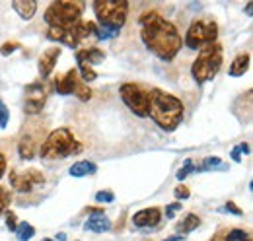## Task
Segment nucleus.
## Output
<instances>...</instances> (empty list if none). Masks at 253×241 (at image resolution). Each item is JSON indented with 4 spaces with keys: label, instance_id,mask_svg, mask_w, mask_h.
I'll return each mask as SVG.
<instances>
[{
    "label": "nucleus",
    "instance_id": "obj_1",
    "mask_svg": "<svg viewBox=\"0 0 253 241\" xmlns=\"http://www.w3.org/2000/svg\"><path fill=\"white\" fill-rule=\"evenodd\" d=\"M138 24L142 43L152 55L166 62L177 57L183 47V39L171 22H168L160 12H144Z\"/></svg>",
    "mask_w": 253,
    "mask_h": 241
},
{
    "label": "nucleus",
    "instance_id": "obj_2",
    "mask_svg": "<svg viewBox=\"0 0 253 241\" xmlns=\"http://www.w3.org/2000/svg\"><path fill=\"white\" fill-rule=\"evenodd\" d=\"M185 113V105L179 97L168 93V91L154 88L148 91V117L158 124L162 130L173 132Z\"/></svg>",
    "mask_w": 253,
    "mask_h": 241
},
{
    "label": "nucleus",
    "instance_id": "obj_3",
    "mask_svg": "<svg viewBox=\"0 0 253 241\" xmlns=\"http://www.w3.org/2000/svg\"><path fill=\"white\" fill-rule=\"evenodd\" d=\"M82 148H84L82 142L72 134V130L63 126V128L53 130L45 138V142L41 144V148H39L37 154L43 160L53 161V160H64L68 156H76V154L82 152Z\"/></svg>",
    "mask_w": 253,
    "mask_h": 241
},
{
    "label": "nucleus",
    "instance_id": "obj_4",
    "mask_svg": "<svg viewBox=\"0 0 253 241\" xmlns=\"http://www.w3.org/2000/svg\"><path fill=\"white\" fill-rule=\"evenodd\" d=\"M222 60H224V49H222L218 41L199 49V55H197V59L191 66V74H193L195 82L205 84V82L212 80L220 70Z\"/></svg>",
    "mask_w": 253,
    "mask_h": 241
},
{
    "label": "nucleus",
    "instance_id": "obj_5",
    "mask_svg": "<svg viewBox=\"0 0 253 241\" xmlns=\"http://www.w3.org/2000/svg\"><path fill=\"white\" fill-rule=\"evenodd\" d=\"M82 10H84V2L80 0H57L49 4L43 18L49 24V28L72 30L80 22Z\"/></svg>",
    "mask_w": 253,
    "mask_h": 241
},
{
    "label": "nucleus",
    "instance_id": "obj_6",
    "mask_svg": "<svg viewBox=\"0 0 253 241\" xmlns=\"http://www.w3.org/2000/svg\"><path fill=\"white\" fill-rule=\"evenodd\" d=\"M95 20L99 22V28L107 30H121L126 22L128 2L126 0H95L94 4Z\"/></svg>",
    "mask_w": 253,
    "mask_h": 241
},
{
    "label": "nucleus",
    "instance_id": "obj_7",
    "mask_svg": "<svg viewBox=\"0 0 253 241\" xmlns=\"http://www.w3.org/2000/svg\"><path fill=\"white\" fill-rule=\"evenodd\" d=\"M216 39H218V24L214 20H193L183 45L197 51L203 49L205 45L216 43Z\"/></svg>",
    "mask_w": 253,
    "mask_h": 241
},
{
    "label": "nucleus",
    "instance_id": "obj_8",
    "mask_svg": "<svg viewBox=\"0 0 253 241\" xmlns=\"http://www.w3.org/2000/svg\"><path fill=\"white\" fill-rule=\"evenodd\" d=\"M55 90L61 95H76L80 101H90L92 99V90L88 88V84L80 78L76 68L66 70L64 74L55 78Z\"/></svg>",
    "mask_w": 253,
    "mask_h": 241
},
{
    "label": "nucleus",
    "instance_id": "obj_9",
    "mask_svg": "<svg viewBox=\"0 0 253 241\" xmlns=\"http://www.w3.org/2000/svg\"><path fill=\"white\" fill-rule=\"evenodd\" d=\"M119 95L130 113L142 119L148 117V90L146 88L134 82H126L119 88Z\"/></svg>",
    "mask_w": 253,
    "mask_h": 241
},
{
    "label": "nucleus",
    "instance_id": "obj_10",
    "mask_svg": "<svg viewBox=\"0 0 253 241\" xmlns=\"http://www.w3.org/2000/svg\"><path fill=\"white\" fill-rule=\"evenodd\" d=\"M10 187L18 193H32L35 185H43L45 183V175L41 169H12L10 171Z\"/></svg>",
    "mask_w": 253,
    "mask_h": 241
},
{
    "label": "nucleus",
    "instance_id": "obj_11",
    "mask_svg": "<svg viewBox=\"0 0 253 241\" xmlns=\"http://www.w3.org/2000/svg\"><path fill=\"white\" fill-rule=\"evenodd\" d=\"M24 111L28 115H37L41 113V109L45 107V101H47V88L45 84L41 82H32L26 86L24 90Z\"/></svg>",
    "mask_w": 253,
    "mask_h": 241
},
{
    "label": "nucleus",
    "instance_id": "obj_12",
    "mask_svg": "<svg viewBox=\"0 0 253 241\" xmlns=\"http://www.w3.org/2000/svg\"><path fill=\"white\" fill-rule=\"evenodd\" d=\"M162 220V210L152 206V208H142L132 216V226L134 228H156Z\"/></svg>",
    "mask_w": 253,
    "mask_h": 241
},
{
    "label": "nucleus",
    "instance_id": "obj_13",
    "mask_svg": "<svg viewBox=\"0 0 253 241\" xmlns=\"http://www.w3.org/2000/svg\"><path fill=\"white\" fill-rule=\"evenodd\" d=\"M59 57H61V47H49V49L39 57L37 68H39L41 78L51 76V72H53L55 66H57V59H59Z\"/></svg>",
    "mask_w": 253,
    "mask_h": 241
},
{
    "label": "nucleus",
    "instance_id": "obj_14",
    "mask_svg": "<svg viewBox=\"0 0 253 241\" xmlns=\"http://www.w3.org/2000/svg\"><path fill=\"white\" fill-rule=\"evenodd\" d=\"M47 39L57 41V43H61V45H66V47H70V49H76V47H78V41H76V37H74L72 30L49 28V30H47Z\"/></svg>",
    "mask_w": 253,
    "mask_h": 241
},
{
    "label": "nucleus",
    "instance_id": "obj_15",
    "mask_svg": "<svg viewBox=\"0 0 253 241\" xmlns=\"http://www.w3.org/2000/svg\"><path fill=\"white\" fill-rule=\"evenodd\" d=\"M76 60L82 62V64H88V66H94V64H101L105 60V53L97 47H88V49H80L76 51Z\"/></svg>",
    "mask_w": 253,
    "mask_h": 241
},
{
    "label": "nucleus",
    "instance_id": "obj_16",
    "mask_svg": "<svg viewBox=\"0 0 253 241\" xmlns=\"http://www.w3.org/2000/svg\"><path fill=\"white\" fill-rule=\"evenodd\" d=\"M18 154H20V158L26 160V161H30V160H33V158L37 156V140H35L33 134H24V136L20 138Z\"/></svg>",
    "mask_w": 253,
    "mask_h": 241
},
{
    "label": "nucleus",
    "instance_id": "obj_17",
    "mask_svg": "<svg viewBox=\"0 0 253 241\" xmlns=\"http://www.w3.org/2000/svg\"><path fill=\"white\" fill-rule=\"evenodd\" d=\"M12 8L16 10V14L22 20H32L35 16V12H37V2L35 0H14Z\"/></svg>",
    "mask_w": 253,
    "mask_h": 241
},
{
    "label": "nucleus",
    "instance_id": "obj_18",
    "mask_svg": "<svg viewBox=\"0 0 253 241\" xmlns=\"http://www.w3.org/2000/svg\"><path fill=\"white\" fill-rule=\"evenodd\" d=\"M250 53H244V55H238L236 59L232 60V64H230V68H228V74L232 76V78H238V76H244L248 70H250Z\"/></svg>",
    "mask_w": 253,
    "mask_h": 241
},
{
    "label": "nucleus",
    "instance_id": "obj_19",
    "mask_svg": "<svg viewBox=\"0 0 253 241\" xmlns=\"http://www.w3.org/2000/svg\"><path fill=\"white\" fill-rule=\"evenodd\" d=\"M84 228L88 232H94V234H103V232H109L111 230V220L103 214H97V216H92L88 218V222L84 224Z\"/></svg>",
    "mask_w": 253,
    "mask_h": 241
},
{
    "label": "nucleus",
    "instance_id": "obj_20",
    "mask_svg": "<svg viewBox=\"0 0 253 241\" xmlns=\"http://www.w3.org/2000/svg\"><path fill=\"white\" fill-rule=\"evenodd\" d=\"M97 171V165L94 161H88V160H82V161H76L72 163V167L68 169L70 177H86V175H94Z\"/></svg>",
    "mask_w": 253,
    "mask_h": 241
},
{
    "label": "nucleus",
    "instance_id": "obj_21",
    "mask_svg": "<svg viewBox=\"0 0 253 241\" xmlns=\"http://www.w3.org/2000/svg\"><path fill=\"white\" fill-rule=\"evenodd\" d=\"M95 24L94 22H78L74 28H72V33H74V37H76V41H78V45L82 43V41H86L88 37H95Z\"/></svg>",
    "mask_w": 253,
    "mask_h": 241
},
{
    "label": "nucleus",
    "instance_id": "obj_22",
    "mask_svg": "<svg viewBox=\"0 0 253 241\" xmlns=\"http://www.w3.org/2000/svg\"><path fill=\"white\" fill-rule=\"evenodd\" d=\"M199 226H201V218L191 212V214H187V216L177 224V232H179V236H181V234H189L193 230H197Z\"/></svg>",
    "mask_w": 253,
    "mask_h": 241
},
{
    "label": "nucleus",
    "instance_id": "obj_23",
    "mask_svg": "<svg viewBox=\"0 0 253 241\" xmlns=\"http://www.w3.org/2000/svg\"><path fill=\"white\" fill-rule=\"evenodd\" d=\"M16 236H18V241H30L35 236V228L30 222H22L16 228Z\"/></svg>",
    "mask_w": 253,
    "mask_h": 241
},
{
    "label": "nucleus",
    "instance_id": "obj_24",
    "mask_svg": "<svg viewBox=\"0 0 253 241\" xmlns=\"http://www.w3.org/2000/svg\"><path fill=\"white\" fill-rule=\"evenodd\" d=\"M224 241H252V236L248 230H242V228H236V230H230L226 234Z\"/></svg>",
    "mask_w": 253,
    "mask_h": 241
},
{
    "label": "nucleus",
    "instance_id": "obj_25",
    "mask_svg": "<svg viewBox=\"0 0 253 241\" xmlns=\"http://www.w3.org/2000/svg\"><path fill=\"white\" fill-rule=\"evenodd\" d=\"M10 202H12V193H10V189L4 187V185H0V216L8 212Z\"/></svg>",
    "mask_w": 253,
    "mask_h": 241
},
{
    "label": "nucleus",
    "instance_id": "obj_26",
    "mask_svg": "<svg viewBox=\"0 0 253 241\" xmlns=\"http://www.w3.org/2000/svg\"><path fill=\"white\" fill-rule=\"evenodd\" d=\"M220 165H222L220 158H216V156H214V158H205L197 171H209V169H212V167H220Z\"/></svg>",
    "mask_w": 253,
    "mask_h": 241
},
{
    "label": "nucleus",
    "instance_id": "obj_27",
    "mask_svg": "<svg viewBox=\"0 0 253 241\" xmlns=\"http://www.w3.org/2000/svg\"><path fill=\"white\" fill-rule=\"evenodd\" d=\"M117 35H119L117 30H107V28H97L95 30V39H99V41H107V39H113Z\"/></svg>",
    "mask_w": 253,
    "mask_h": 241
},
{
    "label": "nucleus",
    "instance_id": "obj_28",
    "mask_svg": "<svg viewBox=\"0 0 253 241\" xmlns=\"http://www.w3.org/2000/svg\"><path fill=\"white\" fill-rule=\"evenodd\" d=\"M195 171V163H193V160H185V163L181 165V169L177 171V179L183 181L187 179V175H191Z\"/></svg>",
    "mask_w": 253,
    "mask_h": 241
},
{
    "label": "nucleus",
    "instance_id": "obj_29",
    "mask_svg": "<svg viewBox=\"0 0 253 241\" xmlns=\"http://www.w3.org/2000/svg\"><path fill=\"white\" fill-rule=\"evenodd\" d=\"M113 201H115V195L111 191H97L95 193V202H99V204H109Z\"/></svg>",
    "mask_w": 253,
    "mask_h": 241
},
{
    "label": "nucleus",
    "instance_id": "obj_30",
    "mask_svg": "<svg viewBox=\"0 0 253 241\" xmlns=\"http://www.w3.org/2000/svg\"><path fill=\"white\" fill-rule=\"evenodd\" d=\"M20 49V43L18 41H6L2 47H0V55L2 57H10L14 51H18Z\"/></svg>",
    "mask_w": 253,
    "mask_h": 241
},
{
    "label": "nucleus",
    "instance_id": "obj_31",
    "mask_svg": "<svg viewBox=\"0 0 253 241\" xmlns=\"http://www.w3.org/2000/svg\"><path fill=\"white\" fill-rule=\"evenodd\" d=\"M189 189L185 187V185H177L175 189H173V197L177 199V202H181V201H185V199H189Z\"/></svg>",
    "mask_w": 253,
    "mask_h": 241
},
{
    "label": "nucleus",
    "instance_id": "obj_32",
    "mask_svg": "<svg viewBox=\"0 0 253 241\" xmlns=\"http://www.w3.org/2000/svg\"><path fill=\"white\" fill-rule=\"evenodd\" d=\"M4 216H6V228H8L10 232H16V228H18V218H16V214H14V212H6Z\"/></svg>",
    "mask_w": 253,
    "mask_h": 241
},
{
    "label": "nucleus",
    "instance_id": "obj_33",
    "mask_svg": "<svg viewBox=\"0 0 253 241\" xmlns=\"http://www.w3.org/2000/svg\"><path fill=\"white\" fill-rule=\"evenodd\" d=\"M8 120H10V113H8V107L0 101V128H6L8 126Z\"/></svg>",
    "mask_w": 253,
    "mask_h": 241
},
{
    "label": "nucleus",
    "instance_id": "obj_34",
    "mask_svg": "<svg viewBox=\"0 0 253 241\" xmlns=\"http://www.w3.org/2000/svg\"><path fill=\"white\" fill-rule=\"evenodd\" d=\"M177 210H181V202H171V204L166 208V218H169V220H171Z\"/></svg>",
    "mask_w": 253,
    "mask_h": 241
},
{
    "label": "nucleus",
    "instance_id": "obj_35",
    "mask_svg": "<svg viewBox=\"0 0 253 241\" xmlns=\"http://www.w3.org/2000/svg\"><path fill=\"white\" fill-rule=\"evenodd\" d=\"M224 210H226V212H232V214H236V216H242V214H244V210H242V208H238V206H236V204H234L232 201H228V202H226Z\"/></svg>",
    "mask_w": 253,
    "mask_h": 241
},
{
    "label": "nucleus",
    "instance_id": "obj_36",
    "mask_svg": "<svg viewBox=\"0 0 253 241\" xmlns=\"http://www.w3.org/2000/svg\"><path fill=\"white\" fill-rule=\"evenodd\" d=\"M230 156H232V160H234L236 163H240V161H242V150H240V146H236L234 150L230 152Z\"/></svg>",
    "mask_w": 253,
    "mask_h": 241
},
{
    "label": "nucleus",
    "instance_id": "obj_37",
    "mask_svg": "<svg viewBox=\"0 0 253 241\" xmlns=\"http://www.w3.org/2000/svg\"><path fill=\"white\" fill-rule=\"evenodd\" d=\"M6 163H8V161H6V156L0 152V179H2V175L6 173Z\"/></svg>",
    "mask_w": 253,
    "mask_h": 241
},
{
    "label": "nucleus",
    "instance_id": "obj_38",
    "mask_svg": "<svg viewBox=\"0 0 253 241\" xmlns=\"http://www.w3.org/2000/svg\"><path fill=\"white\" fill-rule=\"evenodd\" d=\"M240 150L244 152V154H250L252 148H250V144H240Z\"/></svg>",
    "mask_w": 253,
    "mask_h": 241
},
{
    "label": "nucleus",
    "instance_id": "obj_39",
    "mask_svg": "<svg viewBox=\"0 0 253 241\" xmlns=\"http://www.w3.org/2000/svg\"><path fill=\"white\" fill-rule=\"evenodd\" d=\"M252 8H253V4L248 2V4H246V14H248V16H252Z\"/></svg>",
    "mask_w": 253,
    "mask_h": 241
},
{
    "label": "nucleus",
    "instance_id": "obj_40",
    "mask_svg": "<svg viewBox=\"0 0 253 241\" xmlns=\"http://www.w3.org/2000/svg\"><path fill=\"white\" fill-rule=\"evenodd\" d=\"M55 241H66V234H57V240Z\"/></svg>",
    "mask_w": 253,
    "mask_h": 241
},
{
    "label": "nucleus",
    "instance_id": "obj_41",
    "mask_svg": "<svg viewBox=\"0 0 253 241\" xmlns=\"http://www.w3.org/2000/svg\"><path fill=\"white\" fill-rule=\"evenodd\" d=\"M166 241H181V236H171V238H168Z\"/></svg>",
    "mask_w": 253,
    "mask_h": 241
},
{
    "label": "nucleus",
    "instance_id": "obj_42",
    "mask_svg": "<svg viewBox=\"0 0 253 241\" xmlns=\"http://www.w3.org/2000/svg\"><path fill=\"white\" fill-rule=\"evenodd\" d=\"M41 241H55V240H51V238H45V240H41Z\"/></svg>",
    "mask_w": 253,
    "mask_h": 241
}]
</instances>
